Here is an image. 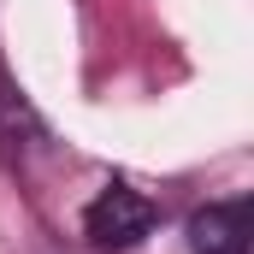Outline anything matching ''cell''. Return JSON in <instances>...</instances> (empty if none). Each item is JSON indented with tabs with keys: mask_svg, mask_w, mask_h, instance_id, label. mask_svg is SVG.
Here are the masks:
<instances>
[{
	"mask_svg": "<svg viewBox=\"0 0 254 254\" xmlns=\"http://www.w3.org/2000/svg\"><path fill=\"white\" fill-rule=\"evenodd\" d=\"M24 130H36V119H30V107L18 101V89L0 77V142H18Z\"/></svg>",
	"mask_w": 254,
	"mask_h": 254,
	"instance_id": "cell-3",
	"label": "cell"
},
{
	"mask_svg": "<svg viewBox=\"0 0 254 254\" xmlns=\"http://www.w3.org/2000/svg\"><path fill=\"white\" fill-rule=\"evenodd\" d=\"M154 219L160 213H154L148 195L125 190V184H107V190L83 207V237H89V249H101V254H125V249H136L154 231Z\"/></svg>",
	"mask_w": 254,
	"mask_h": 254,
	"instance_id": "cell-1",
	"label": "cell"
},
{
	"mask_svg": "<svg viewBox=\"0 0 254 254\" xmlns=\"http://www.w3.org/2000/svg\"><path fill=\"white\" fill-rule=\"evenodd\" d=\"M249 237H254V207L249 195L237 201H213L190 219V249L195 254H249Z\"/></svg>",
	"mask_w": 254,
	"mask_h": 254,
	"instance_id": "cell-2",
	"label": "cell"
}]
</instances>
